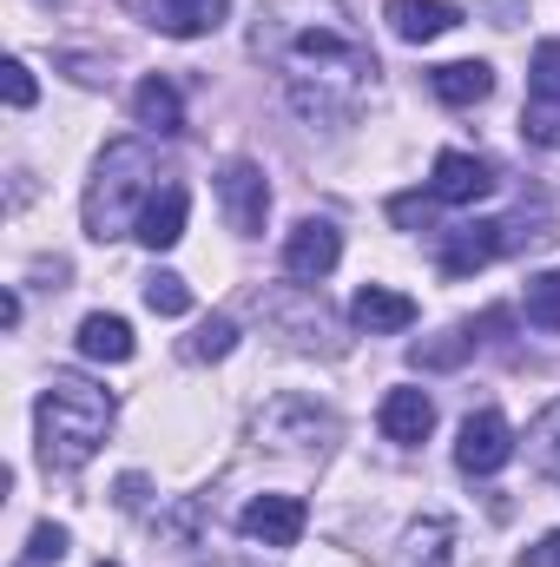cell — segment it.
I'll return each mask as SVG.
<instances>
[{"label":"cell","instance_id":"cell-5","mask_svg":"<svg viewBox=\"0 0 560 567\" xmlns=\"http://www.w3.org/2000/svg\"><path fill=\"white\" fill-rule=\"evenodd\" d=\"M218 205H225V225H231L238 238H258V231H265V218H271V185H265V165L231 158V165L218 172Z\"/></svg>","mask_w":560,"mask_h":567},{"label":"cell","instance_id":"cell-12","mask_svg":"<svg viewBox=\"0 0 560 567\" xmlns=\"http://www.w3.org/2000/svg\"><path fill=\"white\" fill-rule=\"evenodd\" d=\"M185 212H191L185 185H158V192L145 198V212H139V225H133V238H139L145 251H172V245L185 238Z\"/></svg>","mask_w":560,"mask_h":567},{"label":"cell","instance_id":"cell-19","mask_svg":"<svg viewBox=\"0 0 560 567\" xmlns=\"http://www.w3.org/2000/svg\"><path fill=\"white\" fill-rule=\"evenodd\" d=\"M231 13V0H158V27L172 40H198V33H218Z\"/></svg>","mask_w":560,"mask_h":567},{"label":"cell","instance_id":"cell-31","mask_svg":"<svg viewBox=\"0 0 560 567\" xmlns=\"http://www.w3.org/2000/svg\"><path fill=\"white\" fill-rule=\"evenodd\" d=\"M145 502V482L139 475H126V482H120V508H139Z\"/></svg>","mask_w":560,"mask_h":567},{"label":"cell","instance_id":"cell-15","mask_svg":"<svg viewBox=\"0 0 560 567\" xmlns=\"http://www.w3.org/2000/svg\"><path fill=\"white\" fill-rule=\"evenodd\" d=\"M376 423H383L390 442L416 449V442H428V429H435V403H428L422 390H390V396H383V410H376Z\"/></svg>","mask_w":560,"mask_h":567},{"label":"cell","instance_id":"cell-2","mask_svg":"<svg viewBox=\"0 0 560 567\" xmlns=\"http://www.w3.org/2000/svg\"><path fill=\"white\" fill-rule=\"evenodd\" d=\"M33 429H40V462H46L53 475H80V468L100 455L106 429H113V396H106L100 383L60 370V377L40 390V403H33Z\"/></svg>","mask_w":560,"mask_h":567},{"label":"cell","instance_id":"cell-7","mask_svg":"<svg viewBox=\"0 0 560 567\" xmlns=\"http://www.w3.org/2000/svg\"><path fill=\"white\" fill-rule=\"evenodd\" d=\"M336 258H343V231H336L330 218H297V225H290V238H283V271L297 284H323L336 271Z\"/></svg>","mask_w":560,"mask_h":567},{"label":"cell","instance_id":"cell-14","mask_svg":"<svg viewBox=\"0 0 560 567\" xmlns=\"http://www.w3.org/2000/svg\"><path fill=\"white\" fill-rule=\"evenodd\" d=\"M383 20H390V33L409 40V47H428V40H442L448 27H462V13H455L448 0H390Z\"/></svg>","mask_w":560,"mask_h":567},{"label":"cell","instance_id":"cell-23","mask_svg":"<svg viewBox=\"0 0 560 567\" xmlns=\"http://www.w3.org/2000/svg\"><path fill=\"white\" fill-rule=\"evenodd\" d=\"M231 350H238V323H231V317H205L198 337L185 343V357H198V363H225Z\"/></svg>","mask_w":560,"mask_h":567},{"label":"cell","instance_id":"cell-30","mask_svg":"<svg viewBox=\"0 0 560 567\" xmlns=\"http://www.w3.org/2000/svg\"><path fill=\"white\" fill-rule=\"evenodd\" d=\"M521 567H560V528H554V535H541V542L521 555Z\"/></svg>","mask_w":560,"mask_h":567},{"label":"cell","instance_id":"cell-10","mask_svg":"<svg viewBox=\"0 0 560 567\" xmlns=\"http://www.w3.org/2000/svg\"><path fill=\"white\" fill-rule=\"evenodd\" d=\"M303 502L297 495H258L245 515H238V535L245 542H265V548H297L303 542Z\"/></svg>","mask_w":560,"mask_h":567},{"label":"cell","instance_id":"cell-1","mask_svg":"<svg viewBox=\"0 0 560 567\" xmlns=\"http://www.w3.org/2000/svg\"><path fill=\"white\" fill-rule=\"evenodd\" d=\"M283 80V100L297 106V120L310 126H336L370 100L376 80V53L356 33L343 0H278L258 20L251 40Z\"/></svg>","mask_w":560,"mask_h":567},{"label":"cell","instance_id":"cell-28","mask_svg":"<svg viewBox=\"0 0 560 567\" xmlns=\"http://www.w3.org/2000/svg\"><path fill=\"white\" fill-rule=\"evenodd\" d=\"M7 106H13V113L33 106V66H27V60H7Z\"/></svg>","mask_w":560,"mask_h":567},{"label":"cell","instance_id":"cell-11","mask_svg":"<svg viewBox=\"0 0 560 567\" xmlns=\"http://www.w3.org/2000/svg\"><path fill=\"white\" fill-rule=\"evenodd\" d=\"M350 323L370 330V337H396V330L416 323V297H403V290H390V284H363V290L350 297Z\"/></svg>","mask_w":560,"mask_h":567},{"label":"cell","instance_id":"cell-21","mask_svg":"<svg viewBox=\"0 0 560 567\" xmlns=\"http://www.w3.org/2000/svg\"><path fill=\"white\" fill-rule=\"evenodd\" d=\"M521 310H528L535 330L560 337V271H535V278H528V297H521Z\"/></svg>","mask_w":560,"mask_h":567},{"label":"cell","instance_id":"cell-9","mask_svg":"<svg viewBox=\"0 0 560 567\" xmlns=\"http://www.w3.org/2000/svg\"><path fill=\"white\" fill-rule=\"evenodd\" d=\"M495 192V165L475 158V152H442L435 158V178H428V198L435 205H481Z\"/></svg>","mask_w":560,"mask_h":567},{"label":"cell","instance_id":"cell-20","mask_svg":"<svg viewBox=\"0 0 560 567\" xmlns=\"http://www.w3.org/2000/svg\"><path fill=\"white\" fill-rule=\"evenodd\" d=\"M403 567H455V522L428 515L403 535Z\"/></svg>","mask_w":560,"mask_h":567},{"label":"cell","instance_id":"cell-29","mask_svg":"<svg viewBox=\"0 0 560 567\" xmlns=\"http://www.w3.org/2000/svg\"><path fill=\"white\" fill-rule=\"evenodd\" d=\"M508 323H515V310H481V317L468 323V337H475V343H508Z\"/></svg>","mask_w":560,"mask_h":567},{"label":"cell","instance_id":"cell-27","mask_svg":"<svg viewBox=\"0 0 560 567\" xmlns=\"http://www.w3.org/2000/svg\"><path fill=\"white\" fill-rule=\"evenodd\" d=\"M428 212H435V198H428V192H403V198H390V218H396V225H409V231H428Z\"/></svg>","mask_w":560,"mask_h":567},{"label":"cell","instance_id":"cell-17","mask_svg":"<svg viewBox=\"0 0 560 567\" xmlns=\"http://www.w3.org/2000/svg\"><path fill=\"white\" fill-rule=\"evenodd\" d=\"M133 120H139L145 133H158V140H178L185 133V100H178V86L172 80H139V93H133Z\"/></svg>","mask_w":560,"mask_h":567},{"label":"cell","instance_id":"cell-16","mask_svg":"<svg viewBox=\"0 0 560 567\" xmlns=\"http://www.w3.org/2000/svg\"><path fill=\"white\" fill-rule=\"evenodd\" d=\"M428 86H435L442 106H481L495 93V66L488 60H448V66L428 73Z\"/></svg>","mask_w":560,"mask_h":567},{"label":"cell","instance_id":"cell-13","mask_svg":"<svg viewBox=\"0 0 560 567\" xmlns=\"http://www.w3.org/2000/svg\"><path fill=\"white\" fill-rule=\"evenodd\" d=\"M265 435H271L278 449H323V442L336 435V423H330L317 403H303V396H283L278 410L265 416Z\"/></svg>","mask_w":560,"mask_h":567},{"label":"cell","instance_id":"cell-8","mask_svg":"<svg viewBox=\"0 0 560 567\" xmlns=\"http://www.w3.org/2000/svg\"><path fill=\"white\" fill-rule=\"evenodd\" d=\"M508 455H515V429L501 410H475L462 435H455V462H462V475H495V468H508Z\"/></svg>","mask_w":560,"mask_h":567},{"label":"cell","instance_id":"cell-32","mask_svg":"<svg viewBox=\"0 0 560 567\" xmlns=\"http://www.w3.org/2000/svg\"><path fill=\"white\" fill-rule=\"evenodd\" d=\"M20 567H33V561H20Z\"/></svg>","mask_w":560,"mask_h":567},{"label":"cell","instance_id":"cell-24","mask_svg":"<svg viewBox=\"0 0 560 567\" xmlns=\"http://www.w3.org/2000/svg\"><path fill=\"white\" fill-rule=\"evenodd\" d=\"M145 310H152V317H185V310H191L185 278H178V271H152V278H145Z\"/></svg>","mask_w":560,"mask_h":567},{"label":"cell","instance_id":"cell-18","mask_svg":"<svg viewBox=\"0 0 560 567\" xmlns=\"http://www.w3.org/2000/svg\"><path fill=\"white\" fill-rule=\"evenodd\" d=\"M80 357H93V363H126V357H133V323L113 317V310H93V317L80 323Z\"/></svg>","mask_w":560,"mask_h":567},{"label":"cell","instance_id":"cell-26","mask_svg":"<svg viewBox=\"0 0 560 567\" xmlns=\"http://www.w3.org/2000/svg\"><path fill=\"white\" fill-rule=\"evenodd\" d=\"M27 561L33 567L66 561V528H60V522H33V535H27Z\"/></svg>","mask_w":560,"mask_h":567},{"label":"cell","instance_id":"cell-25","mask_svg":"<svg viewBox=\"0 0 560 567\" xmlns=\"http://www.w3.org/2000/svg\"><path fill=\"white\" fill-rule=\"evenodd\" d=\"M528 455H535L541 468H554V475H560V396L535 416V423H528Z\"/></svg>","mask_w":560,"mask_h":567},{"label":"cell","instance_id":"cell-33","mask_svg":"<svg viewBox=\"0 0 560 567\" xmlns=\"http://www.w3.org/2000/svg\"><path fill=\"white\" fill-rule=\"evenodd\" d=\"M100 567H113V561H100Z\"/></svg>","mask_w":560,"mask_h":567},{"label":"cell","instance_id":"cell-3","mask_svg":"<svg viewBox=\"0 0 560 567\" xmlns=\"http://www.w3.org/2000/svg\"><path fill=\"white\" fill-rule=\"evenodd\" d=\"M152 192H158V152L145 140H113L93 165V185H86V238L106 245V238L133 231Z\"/></svg>","mask_w":560,"mask_h":567},{"label":"cell","instance_id":"cell-22","mask_svg":"<svg viewBox=\"0 0 560 567\" xmlns=\"http://www.w3.org/2000/svg\"><path fill=\"white\" fill-rule=\"evenodd\" d=\"M468 350H475V337H468V323H462V330H442V337L416 343L409 363H416V370H455V363H468Z\"/></svg>","mask_w":560,"mask_h":567},{"label":"cell","instance_id":"cell-4","mask_svg":"<svg viewBox=\"0 0 560 567\" xmlns=\"http://www.w3.org/2000/svg\"><path fill=\"white\" fill-rule=\"evenodd\" d=\"M521 133L541 152H560V40H541L528 60V106H521Z\"/></svg>","mask_w":560,"mask_h":567},{"label":"cell","instance_id":"cell-6","mask_svg":"<svg viewBox=\"0 0 560 567\" xmlns=\"http://www.w3.org/2000/svg\"><path fill=\"white\" fill-rule=\"evenodd\" d=\"M521 238H515V225H495V218H481V225H455V231H442V278H475L481 265H495L501 251H515Z\"/></svg>","mask_w":560,"mask_h":567}]
</instances>
